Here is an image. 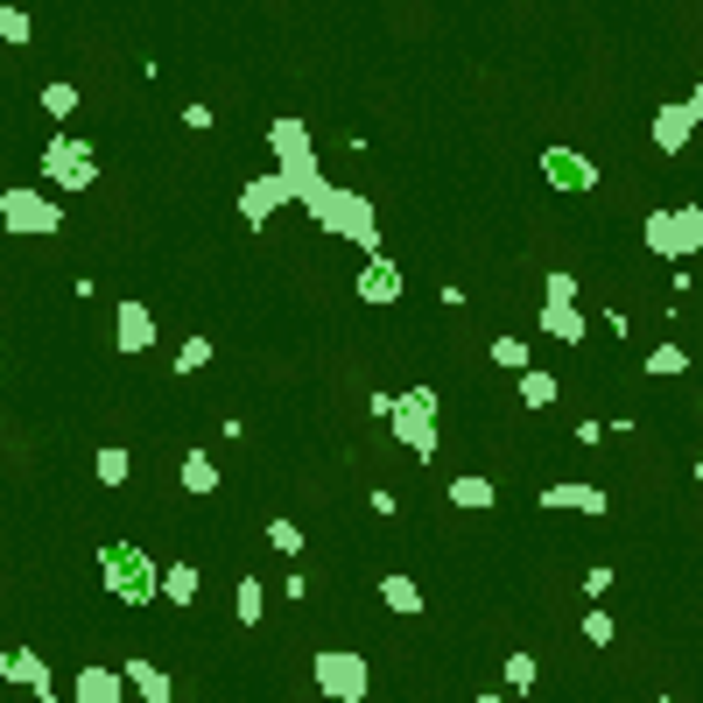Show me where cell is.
<instances>
[{
  "instance_id": "obj_36",
  "label": "cell",
  "mask_w": 703,
  "mask_h": 703,
  "mask_svg": "<svg viewBox=\"0 0 703 703\" xmlns=\"http://www.w3.org/2000/svg\"><path fill=\"white\" fill-rule=\"evenodd\" d=\"M605 592H613V563H592L584 569V598H605Z\"/></svg>"
},
{
  "instance_id": "obj_25",
  "label": "cell",
  "mask_w": 703,
  "mask_h": 703,
  "mask_svg": "<svg viewBox=\"0 0 703 703\" xmlns=\"http://www.w3.org/2000/svg\"><path fill=\"white\" fill-rule=\"evenodd\" d=\"M127 471H135V458H127L120 444H99V458H92V479H99V486H127Z\"/></svg>"
},
{
  "instance_id": "obj_18",
  "label": "cell",
  "mask_w": 703,
  "mask_h": 703,
  "mask_svg": "<svg viewBox=\"0 0 703 703\" xmlns=\"http://www.w3.org/2000/svg\"><path fill=\"white\" fill-rule=\"evenodd\" d=\"M380 605L402 613V619H415V613H423V584H415L408 569H387V577H380Z\"/></svg>"
},
{
  "instance_id": "obj_34",
  "label": "cell",
  "mask_w": 703,
  "mask_h": 703,
  "mask_svg": "<svg viewBox=\"0 0 703 703\" xmlns=\"http://www.w3.org/2000/svg\"><path fill=\"white\" fill-rule=\"evenodd\" d=\"M542 296H556V302H577V275H569V268H548V275H542Z\"/></svg>"
},
{
  "instance_id": "obj_7",
  "label": "cell",
  "mask_w": 703,
  "mask_h": 703,
  "mask_svg": "<svg viewBox=\"0 0 703 703\" xmlns=\"http://www.w3.org/2000/svg\"><path fill=\"white\" fill-rule=\"evenodd\" d=\"M542 177H548V190H563V198H584V190H598V162L577 156L569 141H548L542 148Z\"/></svg>"
},
{
  "instance_id": "obj_12",
  "label": "cell",
  "mask_w": 703,
  "mask_h": 703,
  "mask_svg": "<svg viewBox=\"0 0 703 703\" xmlns=\"http://www.w3.org/2000/svg\"><path fill=\"white\" fill-rule=\"evenodd\" d=\"M113 345H120L127 359H141L148 345H156V310H148V302H120V317H113Z\"/></svg>"
},
{
  "instance_id": "obj_29",
  "label": "cell",
  "mask_w": 703,
  "mask_h": 703,
  "mask_svg": "<svg viewBox=\"0 0 703 703\" xmlns=\"http://www.w3.org/2000/svg\"><path fill=\"white\" fill-rule=\"evenodd\" d=\"M212 352H219L212 338H204V331H190L183 345H177V380H183V373H204V366H212Z\"/></svg>"
},
{
  "instance_id": "obj_35",
  "label": "cell",
  "mask_w": 703,
  "mask_h": 703,
  "mask_svg": "<svg viewBox=\"0 0 703 703\" xmlns=\"http://www.w3.org/2000/svg\"><path fill=\"white\" fill-rule=\"evenodd\" d=\"M183 127H190V135H212V127H219V113L204 106V99H183Z\"/></svg>"
},
{
  "instance_id": "obj_17",
  "label": "cell",
  "mask_w": 703,
  "mask_h": 703,
  "mask_svg": "<svg viewBox=\"0 0 703 703\" xmlns=\"http://www.w3.org/2000/svg\"><path fill=\"white\" fill-rule=\"evenodd\" d=\"M669 239H675V260L703 254V204H669Z\"/></svg>"
},
{
  "instance_id": "obj_19",
  "label": "cell",
  "mask_w": 703,
  "mask_h": 703,
  "mask_svg": "<svg viewBox=\"0 0 703 703\" xmlns=\"http://www.w3.org/2000/svg\"><path fill=\"white\" fill-rule=\"evenodd\" d=\"M492 500H500V486H492L486 471H458V479H450V507H465V514H486Z\"/></svg>"
},
{
  "instance_id": "obj_4",
  "label": "cell",
  "mask_w": 703,
  "mask_h": 703,
  "mask_svg": "<svg viewBox=\"0 0 703 703\" xmlns=\"http://www.w3.org/2000/svg\"><path fill=\"white\" fill-rule=\"evenodd\" d=\"M0 225L22 239H50L64 233V212H56V190H29V183H8L0 190Z\"/></svg>"
},
{
  "instance_id": "obj_28",
  "label": "cell",
  "mask_w": 703,
  "mask_h": 703,
  "mask_svg": "<svg viewBox=\"0 0 703 703\" xmlns=\"http://www.w3.org/2000/svg\"><path fill=\"white\" fill-rule=\"evenodd\" d=\"M640 366H648V380H675V373H690V352H682L675 338H669V345H654L648 359H640Z\"/></svg>"
},
{
  "instance_id": "obj_1",
  "label": "cell",
  "mask_w": 703,
  "mask_h": 703,
  "mask_svg": "<svg viewBox=\"0 0 703 703\" xmlns=\"http://www.w3.org/2000/svg\"><path fill=\"white\" fill-rule=\"evenodd\" d=\"M99 577H106V592L120 605H156L162 598V563L148 556V548H135V542L99 548Z\"/></svg>"
},
{
  "instance_id": "obj_20",
  "label": "cell",
  "mask_w": 703,
  "mask_h": 703,
  "mask_svg": "<svg viewBox=\"0 0 703 703\" xmlns=\"http://www.w3.org/2000/svg\"><path fill=\"white\" fill-rule=\"evenodd\" d=\"M556 394H563V380L548 373V366H521V408H556Z\"/></svg>"
},
{
  "instance_id": "obj_14",
  "label": "cell",
  "mask_w": 703,
  "mask_h": 703,
  "mask_svg": "<svg viewBox=\"0 0 703 703\" xmlns=\"http://www.w3.org/2000/svg\"><path fill=\"white\" fill-rule=\"evenodd\" d=\"M584 310L577 302H556V296H542V338H556V345H584Z\"/></svg>"
},
{
  "instance_id": "obj_22",
  "label": "cell",
  "mask_w": 703,
  "mask_h": 703,
  "mask_svg": "<svg viewBox=\"0 0 703 703\" xmlns=\"http://www.w3.org/2000/svg\"><path fill=\"white\" fill-rule=\"evenodd\" d=\"M120 675L135 682V696H148V703H169V696H177V682H169V675L156 669V661H127Z\"/></svg>"
},
{
  "instance_id": "obj_33",
  "label": "cell",
  "mask_w": 703,
  "mask_h": 703,
  "mask_svg": "<svg viewBox=\"0 0 703 703\" xmlns=\"http://www.w3.org/2000/svg\"><path fill=\"white\" fill-rule=\"evenodd\" d=\"M535 675H542V669H535V654H507V690H521V696H528V690H535Z\"/></svg>"
},
{
  "instance_id": "obj_6",
  "label": "cell",
  "mask_w": 703,
  "mask_h": 703,
  "mask_svg": "<svg viewBox=\"0 0 703 703\" xmlns=\"http://www.w3.org/2000/svg\"><path fill=\"white\" fill-rule=\"evenodd\" d=\"M310 675H317V690H324L331 703H366V690H373L366 654H352V648H324V654H310Z\"/></svg>"
},
{
  "instance_id": "obj_13",
  "label": "cell",
  "mask_w": 703,
  "mask_h": 703,
  "mask_svg": "<svg viewBox=\"0 0 703 703\" xmlns=\"http://www.w3.org/2000/svg\"><path fill=\"white\" fill-rule=\"evenodd\" d=\"M542 507H548V514H569V507H577V514H592V521H598L613 500H605L598 486H584V479H556V486L542 492Z\"/></svg>"
},
{
  "instance_id": "obj_3",
  "label": "cell",
  "mask_w": 703,
  "mask_h": 703,
  "mask_svg": "<svg viewBox=\"0 0 703 703\" xmlns=\"http://www.w3.org/2000/svg\"><path fill=\"white\" fill-rule=\"evenodd\" d=\"M43 183L50 190H92L99 183V148L78 141L71 127H56V135L43 141Z\"/></svg>"
},
{
  "instance_id": "obj_16",
  "label": "cell",
  "mask_w": 703,
  "mask_h": 703,
  "mask_svg": "<svg viewBox=\"0 0 703 703\" xmlns=\"http://www.w3.org/2000/svg\"><path fill=\"white\" fill-rule=\"evenodd\" d=\"M268 156H275V162L310 156V127H302L296 113H275V120H268Z\"/></svg>"
},
{
  "instance_id": "obj_26",
  "label": "cell",
  "mask_w": 703,
  "mask_h": 703,
  "mask_svg": "<svg viewBox=\"0 0 703 703\" xmlns=\"http://www.w3.org/2000/svg\"><path fill=\"white\" fill-rule=\"evenodd\" d=\"M233 613H239V626H260V613H268V592H260V577H239V584H233Z\"/></svg>"
},
{
  "instance_id": "obj_10",
  "label": "cell",
  "mask_w": 703,
  "mask_h": 703,
  "mask_svg": "<svg viewBox=\"0 0 703 703\" xmlns=\"http://www.w3.org/2000/svg\"><path fill=\"white\" fill-rule=\"evenodd\" d=\"M696 127H703V120H696V106H690V99H661V106H654V120H648V141L661 148V156H682Z\"/></svg>"
},
{
  "instance_id": "obj_30",
  "label": "cell",
  "mask_w": 703,
  "mask_h": 703,
  "mask_svg": "<svg viewBox=\"0 0 703 703\" xmlns=\"http://www.w3.org/2000/svg\"><path fill=\"white\" fill-rule=\"evenodd\" d=\"M268 548H275V556H289V563H296V556H302V528H296L289 514H275V521H268Z\"/></svg>"
},
{
  "instance_id": "obj_32",
  "label": "cell",
  "mask_w": 703,
  "mask_h": 703,
  "mask_svg": "<svg viewBox=\"0 0 703 703\" xmlns=\"http://www.w3.org/2000/svg\"><path fill=\"white\" fill-rule=\"evenodd\" d=\"M613 633H619V619L605 613V605H592V613H584V640H592V648H613Z\"/></svg>"
},
{
  "instance_id": "obj_9",
  "label": "cell",
  "mask_w": 703,
  "mask_h": 703,
  "mask_svg": "<svg viewBox=\"0 0 703 703\" xmlns=\"http://www.w3.org/2000/svg\"><path fill=\"white\" fill-rule=\"evenodd\" d=\"M281 204H296V198H289V177H281V169H260V177H246V183H239V219L254 225V233L281 212Z\"/></svg>"
},
{
  "instance_id": "obj_5",
  "label": "cell",
  "mask_w": 703,
  "mask_h": 703,
  "mask_svg": "<svg viewBox=\"0 0 703 703\" xmlns=\"http://www.w3.org/2000/svg\"><path fill=\"white\" fill-rule=\"evenodd\" d=\"M317 225L338 233V239H352L359 254H380V212H373V198H359V190H331Z\"/></svg>"
},
{
  "instance_id": "obj_2",
  "label": "cell",
  "mask_w": 703,
  "mask_h": 703,
  "mask_svg": "<svg viewBox=\"0 0 703 703\" xmlns=\"http://www.w3.org/2000/svg\"><path fill=\"white\" fill-rule=\"evenodd\" d=\"M436 408H444V402H436V387H423V380H415L408 394H394L387 423H394V436H402V450L415 465H429L436 450H444V436H436Z\"/></svg>"
},
{
  "instance_id": "obj_11",
  "label": "cell",
  "mask_w": 703,
  "mask_h": 703,
  "mask_svg": "<svg viewBox=\"0 0 703 703\" xmlns=\"http://www.w3.org/2000/svg\"><path fill=\"white\" fill-rule=\"evenodd\" d=\"M0 682H22L35 703H56V696H64V690H56V675H50V661L35 654V648H8V654H0Z\"/></svg>"
},
{
  "instance_id": "obj_8",
  "label": "cell",
  "mask_w": 703,
  "mask_h": 703,
  "mask_svg": "<svg viewBox=\"0 0 703 703\" xmlns=\"http://www.w3.org/2000/svg\"><path fill=\"white\" fill-rule=\"evenodd\" d=\"M352 296L373 302V310H387V302L408 296V268H402V260H387V254H366V268L352 275Z\"/></svg>"
},
{
  "instance_id": "obj_27",
  "label": "cell",
  "mask_w": 703,
  "mask_h": 703,
  "mask_svg": "<svg viewBox=\"0 0 703 703\" xmlns=\"http://www.w3.org/2000/svg\"><path fill=\"white\" fill-rule=\"evenodd\" d=\"M492 366H500V373H521V366H535V352H528V338L500 331V338H492Z\"/></svg>"
},
{
  "instance_id": "obj_23",
  "label": "cell",
  "mask_w": 703,
  "mask_h": 703,
  "mask_svg": "<svg viewBox=\"0 0 703 703\" xmlns=\"http://www.w3.org/2000/svg\"><path fill=\"white\" fill-rule=\"evenodd\" d=\"M198 592H204V569H198V563H169V569H162V598H169V605H190Z\"/></svg>"
},
{
  "instance_id": "obj_15",
  "label": "cell",
  "mask_w": 703,
  "mask_h": 703,
  "mask_svg": "<svg viewBox=\"0 0 703 703\" xmlns=\"http://www.w3.org/2000/svg\"><path fill=\"white\" fill-rule=\"evenodd\" d=\"M71 696H78V703H120L127 675L120 669H78V675H71Z\"/></svg>"
},
{
  "instance_id": "obj_38",
  "label": "cell",
  "mask_w": 703,
  "mask_h": 703,
  "mask_svg": "<svg viewBox=\"0 0 703 703\" xmlns=\"http://www.w3.org/2000/svg\"><path fill=\"white\" fill-rule=\"evenodd\" d=\"M690 479H696V486H703V450H696V458H690Z\"/></svg>"
},
{
  "instance_id": "obj_24",
  "label": "cell",
  "mask_w": 703,
  "mask_h": 703,
  "mask_svg": "<svg viewBox=\"0 0 703 703\" xmlns=\"http://www.w3.org/2000/svg\"><path fill=\"white\" fill-rule=\"evenodd\" d=\"M78 106H85V92L71 85V78H56V85H43V113H50L56 127H71V113H78Z\"/></svg>"
},
{
  "instance_id": "obj_21",
  "label": "cell",
  "mask_w": 703,
  "mask_h": 703,
  "mask_svg": "<svg viewBox=\"0 0 703 703\" xmlns=\"http://www.w3.org/2000/svg\"><path fill=\"white\" fill-rule=\"evenodd\" d=\"M183 492H198V500H204V492H219V458H212V450H183Z\"/></svg>"
},
{
  "instance_id": "obj_31",
  "label": "cell",
  "mask_w": 703,
  "mask_h": 703,
  "mask_svg": "<svg viewBox=\"0 0 703 703\" xmlns=\"http://www.w3.org/2000/svg\"><path fill=\"white\" fill-rule=\"evenodd\" d=\"M29 35H35V22H29V8H0V43L29 50Z\"/></svg>"
},
{
  "instance_id": "obj_37",
  "label": "cell",
  "mask_w": 703,
  "mask_h": 703,
  "mask_svg": "<svg viewBox=\"0 0 703 703\" xmlns=\"http://www.w3.org/2000/svg\"><path fill=\"white\" fill-rule=\"evenodd\" d=\"M690 106H696V120H703V71H696V85H690Z\"/></svg>"
}]
</instances>
